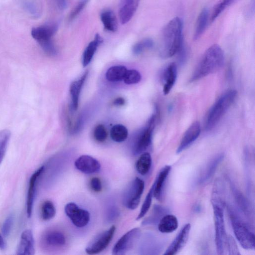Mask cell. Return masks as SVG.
Returning a JSON list of instances; mask_svg holds the SVG:
<instances>
[{"mask_svg":"<svg viewBox=\"0 0 255 255\" xmlns=\"http://www.w3.org/2000/svg\"><path fill=\"white\" fill-rule=\"evenodd\" d=\"M234 196L239 207L246 216H252V209L247 199L235 188H233Z\"/></svg>","mask_w":255,"mask_h":255,"instance_id":"4dcf8cb0","label":"cell"},{"mask_svg":"<svg viewBox=\"0 0 255 255\" xmlns=\"http://www.w3.org/2000/svg\"><path fill=\"white\" fill-rule=\"evenodd\" d=\"M128 69L123 65H116L109 68L106 73V79L111 82H118L124 79Z\"/></svg>","mask_w":255,"mask_h":255,"instance_id":"f1b7e54d","label":"cell"},{"mask_svg":"<svg viewBox=\"0 0 255 255\" xmlns=\"http://www.w3.org/2000/svg\"><path fill=\"white\" fill-rule=\"evenodd\" d=\"M215 229V242L218 255H224L226 250L228 236L226 232L223 209L212 206Z\"/></svg>","mask_w":255,"mask_h":255,"instance_id":"5b68a950","label":"cell"},{"mask_svg":"<svg viewBox=\"0 0 255 255\" xmlns=\"http://www.w3.org/2000/svg\"><path fill=\"white\" fill-rule=\"evenodd\" d=\"M125 103V101L124 98L119 97L116 98L113 102V104L116 106H122Z\"/></svg>","mask_w":255,"mask_h":255,"instance_id":"c3c4849f","label":"cell"},{"mask_svg":"<svg viewBox=\"0 0 255 255\" xmlns=\"http://www.w3.org/2000/svg\"><path fill=\"white\" fill-rule=\"evenodd\" d=\"M226 249L228 250L229 255H239L240 254L236 243L231 236H228Z\"/></svg>","mask_w":255,"mask_h":255,"instance_id":"7bdbcfd3","label":"cell"},{"mask_svg":"<svg viewBox=\"0 0 255 255\" xmlns=\"http://www.w3.org/2000/svg\"><path fill=\"white\" fill-rule=\"evenodd\" d=\"M115 231L116 227L113 225L108 230L98 234L86 247V253L88 255H95L104 251L111 242Z\"/></svg>","mask_w":255,"mask_h":255,"instance_id":"9c48e42d","label":"cell"},{"mask_svg":"<svg viewBox=\"0 0 255 255\" xmlns=\"http://www.w3.org/2000/svg\"><path fill=\"white\" fill-rule=\"evenodd\" d=\"M171 167L169 165H166L162 167L157 175L153 183V196L158 200H161L162 197L163 188L166 179L170 172Z\"/></svg>","mask_w":255,"mask_h":255,"instance_id":"ffe728a7","label":"cell"},{"mask_svg":"<svg viewBox=\"0 0 255 255\" xmlns=\"http://www.w3.org/2000/svg\"><path fill=\"white\" fill-rule=\"evenodd\" d=\"M230 216L235 237L242 248L246 250L255 249V235L247 225L230 210Z\"/></svg>","mask_w":255,"mask_h":255,"instance_id":"277c9868","label":"cell"},{"mask_svg":"<svg viewBox=\"0 0 255 255\" xmlns=\"http://www.w3.org/2000/svg\"><path fill=\"white\" fill-rule=\"evenodd\" d=\"M43 51L49 55H55L57 53L56 48L51 40L39 43Z\"/></svg>","mask_w":255,"mask_h":255,"instance_id":"ee69618b","label":"cell"},{"mask_svg":"<svg viewBox=\"0 0 255 255\" xmlns=\"http://www.w3.org/2000/svg\"><path fill=\"white\" fill-rule=\"evenodd\" d=\"M152 159L149 153L144 152L138 158L135 164L137 171L141 175H146L149 171Z\"/></svg>","mask_w":255,"mask_h":255,"instance_id":"83f0119b","label":"cell"},{"mask_svg":"<svg viewBox=\"0 0 255 255\" xmlns=\"http://www.w3.org/2000/svg\"><path fill=\"white\" fill-rule=\"evenodd\" d=\"M224 187L222 182L218 180L215 182L211 196L212 206L224 208L225 206Z\"/></svg>","mask_w":255,"mask_h":255,"instance_id":"484cf974","label":"cell"},{"mask_svg":"<svg viewBox=\"0 0 255 255\" xmlns=\"http://www.w3.org/2000/svg\"><path fill=\"white\" fill-rule=\"evenodd\" d=\"M144 189V182L139 177H136L124 194L123 202L125 207L130 210L136 209L140 203Z\"/></svg>","mask_w":255,"mask_h":255,"instance_id":"8992f818","label":"cell"},{"mask_svg":"<svg viewBox=\"0 0 255 255\" xmlns=\"http://www.w3.org/2000/svg\"><path fill=\"white\" fill-rule=\"evenodd\" d=\"M236 0H232V2L233 3L234 2L236 1Z\"/></svg>","mask_w":255,"mask_h":255,"instance_id":"f907efd6","label":"cell"},{"mask_svg":"<svg viewBox=\"0 0 255 255\" xmlns=\"http://www.w3.org/2000/svg\"><path fill=\"white\" fill-rule=\"evenodd\" d=\"M232 3V0H220L213 8L210 21L213 22L216 20L222 12Z\"/></svg>","mask_w":255,"mask_h":255,"instance_id":"d590c367","label":"cell"},{"mask_svg":"<svg viewBox=\"0 0 255 255\" xmlns=\"http://www.w3.org/2000/svg\"><path fill=\"white\" fill-rule=\"evenodd\" d=\"M190 229L191 225L190 224L188 223L185 225L163 255H174L178 254L186 244Z\"/></svg>","mask_w":255,"mask_h":255,"instance_id":"8fae6325","label":"cell"},{"mask_svg":"<svg viewBox=\"0 0 255 255\" xmlns=\"http://www.w3.org/2000/svg\"><path fill=\"white\" fill-rule=\"evenodd\" d=\"M156 119V114H153L149 119L146 126L138 133L133 147L134 154L144 152L150 145Z\"/></svg>","mask_w":255,"mask_h":255,"instance_id":"52a82bcc","label":"cell"},{"mask_svg":"<svg viewBox=\"0 0 255 255\" xmlns=\"http://www.w3.org/2000/svg\"><path fill=\"white\" fill-rule=\"evenodd\" d=\"M14 223V215H8L3 221L1 226V232L4 237L8 236L11 232Z\"/></svg>","mask_w":255,"mask_h":255,"instance_id":"60d3db41","label":"cell"},{"mask_svg":"<svg viewBox=\"0 0 255 255\" xmlns=\"http://www.w3.org/2000/svg\"><path fill=\"white\" fill-rule=\"evenodd\" d=\"M100 18L105 29L112 32L117 31V20L112 10L109 9L103 10L100 14Z\"/></svg>","mask_w":255,"mask_h":255,"instance_id":"d4e9b609","label":"cell"},{"mask_svg":"<svg viewBox=\"0 0 255 255\" xmlns=\"http://www.w3.org/2000/svg\"><path fill=\"white\" fill-rule=\"evenodd\" d=\"M140 0H121L119 15L120 22L125 24L132 18L138 7Z\"/></svg>","mask_w":255,"mask_h":255,"instance_id":"e0dca14e","label":"cell"},{"mask_svg":"<svg viewBox=\"0 0 255 255\" xmlns=\"http://www.w3.org/2000/svg\"><path fill=\"white\" fill-rule=\"evenodd\" d=\"M75 166L81 172L85 174H92L99 171L101 168L99 161L88 155L79 157L75 161Z\"/></svg>","mask_w":255,"mask_h":255,"instance_id":"4fadbf2b","label":"cell"},{"mask_svg":"<svg viewBox=\"0 0 255 255\" xmlns=\"http://www.w3.org/2000/svg\"><path fill=\"white\" fill-rule=\"evenodd\" d=\"M90 184L91 189L96 192H99L102 189L101 181L98 177L92 178L90 181Z\"/></svg>","mask_w":255,"mask_h":255,"instance_id":"f6af8a7d","label":"cell"},{"mask_svg":"<svg viewBox=\"0 0 255 255\" xmlns=\"http://www.w3.org/2000/svg\"><path fill=\"white\" fill-rule=\"evenodd\" d=\"M154 45L152 39L147 38L143 39L136 43L132 47V52L134 54L138 55L144 51L151 48Z\"/></svg>","mask_w":255,"mask_h":255,"instance_id":"836d02e7","label":"cell"},{"mask_svg":"<svg viewBox=\"0 0 255 255\" xmlns=\"http://www.w3.org/2000/svg\"><path fill=\"white\" fill-rule=\"evenodd\" d=\"M165 212L166 210L164 208L160 206H155L154 207L152 214L144 221L143 224H152L156 222L159 220L158 218H160L161 215H164Z\"/></svg>","mask_w":255,"mask_h":255,"instance_id":"ab89813d","label":"cell"},{"mask_svg":"<svg viewBox=\"0 0 255 255\" xmlns=\"http://www.w3.org/2000/svg\"><path fill=\"white\" fill-rule=\"evenodd\" d=\"M224 54L221 47L214 44L204 53L191 78L193 82L212 74L221 68L224 62Z\"/></svg>","mask_w":255,"mask_h":255,"instance_id":"7a4b0ae2","label":"cell"},{"mask_svg":"<svg viewBox=\"0 0 255 255\" xmlns=\"http://www.w3.org/2000/svg\"><path fill=\"white\" fill-rule=\"evenodd\" d=\"M94 136L95 139L99 142L104 141L107 137L106 128L103 125H97L94 129Z\"/></svg>","mask_w":255,"mask_h":255,"instance_id":"b9f144b4","label":"cell"},{"mask_svg":"<svg viewBox=\"0 0 255 255\" xmlns=\"http://www.w3.org/2000/svg\"><path fill=\"white\" fill-rule=\"evenodd\" d=\"M44 168V166H41L30 178L26 199V213L28 217L31 216L38 180L43 173Z\"/></svg>","mask_w":255,"mask_h":255,"instance_id":"7c38bea8","label":"cell"},{"mask_svg":"<svg viewBox=\"0 0 255 255\" xmlns=\"http://www.w3.org/2000/svg\"><path fill=\"white\" fill-rule=\"evenodd\" d=\"M56 214V209L52 202L50 200L44 201L41 208V218L44 221L52 219Z\"/></svg>","mask_w":255,"mask_h":255,"instance_id":"1f68e13d","label":"cell"},{"mask_svg":"<svg viewBox=\"0 0 255 255\" xmlns=\"http://www.w3.org/2000/svg\"><path fill=\"white\" fill-rule=\"evenodd\" d=\"M10 135V132L7 129L0 130V164L4 157Z\"/></svg>","mask_w":255,"mask_h":255,"instance_id":"d6a6232c","label":"cell"},{"mask_svg":"<svg viewBox=\"0 0 255 255\" xmlns=\"http://www.w3.org/2000/svg\"><path fill=\"white\" fill-rule=\"evenodd\" d=\"M34 241L32 232L27 229L21 235L17 247L16 254L17 255H33L34 254Z\"/></svg>","mask_w":255,"mask_h":255,"instance_id":"5bb4252c","label":"cell"},{"mask_svg":"<svg viewBox=\"0 0 255 255\" xmlns=\"http://www.w3.org/2000/svg\"><path fill=\"white\" fill-rule=\"evenodd\" d=\"M255 13V0H252L248 5L246 11V15L248 18H251Z\"/></svg>","mask_w":255,"mask_h":255,"instance_id":"bcb514c9","label":"cell"},{"mask_svg":"<svg viewBox=\"0 0 255 255\" xmlns=\"http://www.w3.org/2000/svg\"><path fill=\"white\" fill-rule=\"evenodd\" d=\"M209 18V11L204 8L199 14L196 24L194 34V39L196 40L200 38L205 31Z\"/></svg>","mask_w":255,"mask_h":255,"instance_id":"4316f807","label":"cell"},{"mask_svg":"<svg viewBox=\"0 0 255 255\" xmlns=\"http://www.w3.org/2000/svg\"><path fill=\"white\" fill-rule=\"evenodd\" d=\"M90 0H79L74 7L72 9L68 16V20L71 22L74 20L83 11Z\"/></svg>","mask_w":255,"mask_h":255,"instance_id":"f35d334b","label":"cell"},{"mask_svg":"<svg viewBox=\"0 0 255 255\" xmlns=\"http://www.w3.org/2000/svg\"><path fill=\"white\" fill-rule=\"evenodd\" d=\"M178 226L177 218L173 215L166 214L159 220L158 229L162 233H170L175 231Z\"/></svg>","mask_w":255,"mask_h":255,"instance_id":"cb8c5ba5","label":"cell"},{"mask_svg":"<svg viewBox=\"0 0 255 255\" xmlns=\"http://www.w3.org/2000/svg\"><path fill=\"white\" fill-rule=\"evenodd\" d=\"M5 243L3 240V238L0 234V249L3 250L5 248Z\"/></svg>","mask_w":255,"mask_h":255,"instance_id":"681fc988","label":"cell"},{"mask_svg":"<svg viewBox=\"0 0 255 255\" xmlns=\"http://www.w3.org/2000/svg\"><path fill=\"white\" fill-rule=\"evenodd\" d=\"M140 73L136 70L131 69L127 70L123 79L125 83L130 85L138 83L141 80Z\"/></svg>","mask_w":255,"mask_h":255,"instance_id":"74e56055","label":"cell"},{"mask_svg":"<svg viewBox=\"0 0 255 255\" xmlns=\"http://www.w3.org/2000/svg\"><path fill=\"white\" fill-rule=\"evenodd\" d=\"M224 159V154L219 153L210 160L201 171L198 183L203 184L208 181L214 174L218 166Z\"/></svg>","mask_w":255,"mask_h":255,"instance_id":"ac0fdd59","label":"cell"},{"mask_svg":"<svg viewBox=\"0 0 255 255\" xmlns=\"http://www.w3.org/2000/svg\"><path fill=\"white\" fill-rule=\"evenodd\" d=\"M153 184L145 197L139 213L136 218V220L141 219L148 211L151 204L152 197L153 196Z\"/></svg>","mask_w":255,"mask_h":255,"instance_id":"e575fe53","label":"cell"},{"mask_svg":"<svg viewBox=\"0 0 255 255\" xmlns=\"http://www.w3.org/2000/svg\"><path fill=\"white\" fill-rule=\"evenodd\" d=\"M128 135V129L121 124L114 125L110 131L111 137L116 142H121L125 141L127 138Z\"/></svg>","mask_w":255,"mask_h":255,"instance_id":"f546056e","label":"cell"},{"mask_svg":"<svg viewBox=\"0 0 255 255\" xmlns=\"http://www.w3.org/2000/svg\"><path fill=\"white\" fill-rule=\"evenodd\" d=\"M182 30L183 22L179 17L172 19L164 26L160 48L162 58L171 57L183 49Z\"/></svg>","mask_w":255,"mask_h":255,"instance_id":"6da1fadb","label":"cell"},{"mask_svg":"<svg viewBox=\"0 0 255 255\" xmlns=\"http://www.w3.org/2000/svg\"><path fill=\"white\" fill-rule=\"evenodd\" d=\"M140 235L141 230L139 228H134L127 232L117 242L113 248L112 254H126L133 247Z\"/></svg>","mask_w":255,"mask_h":255,"instance_id":"ba28073f","label":"cell"},{"mask_svg":"<svg viewBox=\"0 0 255 255\" xmlns=\"http://www.w3.org/2000/svg\"><path fill=\"white\" fill-rule=\"evenodd\" d=\"M64 210L67 217L77 227H84L90 221V216L89 212L80 208L75 203H67L65 206Z\"/></svg>","mask_w":255,"mask_h":255,"instance_id":"30bf717a","label":"cell"},{"mask_svg":"<svg viewBox=\"0 0 255 255\" xmlns=\"http://www.w3.org/2000/svg\"><path fill=\"white\" fill-rule=\"evenodd\" d=\"M54 2L60 10H65L68 6L67 0H54Z\"/></svg>","mask_w":255,"mask_h":255,"instance_id":"7dc6e473","label":"cell"},{"mask_svg":"<svg viewBox=\"0 0 255 255\" xmlns=\"http://www.w3.org/2000/svg\"><path fill=\"white\" fill-rule=\"evenodd\" d=\"M237 95L235 90H230L224 93L215 103L207 116L205 129L210 130L219 123L223 116L234 103Z\"/></svg>","mask_w":255,"mask_h":255,"instance_id":"3957f363","label":"cell"},{"mask_svg":"<svg viewBox=\"0 0 255 255\" xmlns=\"http://www.w3.org/2000/svg\"><path fill=\"white\" fill-rule=\"evenodd\" d=\"M201 127L198 122L193 123L187 129L177 147L176 153H179L189 147L198 137Z\"/></svg>","mask_w":255,"mask_h":255,"instance_id":"9a60e30c","label":"cell"},{"mask_svg":"<svg viewBox=\"0 0 255 255\" xmlns=\"http://www.w3.org/2000/svg\"><path fill=\"white\" fill-rule=\"evenodd\" d=\"M58 24L56 23H50L33 28L31 32L33 38L38 43L51 40L52 37L55 34L58 29Z\"/></svg>","mask_w":255,"mask_h":255,"instance_id":"2e32d148","label":"cell"},{"mask_svg":"<svg viewBox=\"0 0 255 255\" xmlns=\"http://www.w3.org/2000/svg\"><path fill=\"white\" fill-rule=\"evenodd\" d=\"M177 74V67L174 63H170L165 69L163 75V91L165 95L168 94L172 88L176 80Z\"/></svg>","mask_w":255,"mask_h":255,"instance_id":"44dd1931","label":"cell"},{"mask_svg":"<svg viewBox=\"0 0 255 255\" xmlns=\"http://www.w3.org/2000/svg\"><path fill=\"white\" fill-rule=\"evenodd\" d=\"M42 243L47 247H61L66 243L65 237L61 232L55 230L46 232L42 235Z\"/></svg>","mask_w":255,"mask_h":255,"instance_id":"d6986e66","label":"cell"},{"mask_svg":"<svg viewBox=\"0 0 255 255\" xmlns=\"http://www.w3.org/2000/svg\"><path fill=\"white\" fill-rule=\"evenodd\" d=\"M103 42L102 37L97 33L94 39L88 44L83 52L82 63L84 67L90 63L98 47Z\"/></svg>","mask_w":255,"mask_h":255,"instance_id":"603a6c76","label":"cell"},{"mask_svg":"<svg viewBox=\"0 0 255 255\" xmlns=\"http://www.w3.org/2000/svg\"><path fill=\"white\" fill-rule=\"evenodd\" d=\"M24 9L35 18L40 16L41 11L39 6L35 2L29 0H25L22 3Z\"/></svg>","mask_w":255,"mask_h":255,"instance_id":"8d00e7d4","label":"cell"},{"mask_svg":"<svg viewBox=\"0 0 255 255\" xmlns=\"http://www.w3.org/2000/svg\"><path fill=\"white\" fill-rule=\"evenodd\" d=\"M88 71H86L79 79L72 82L70 86V93L73 110H77L78 107L79 98L81 89L87 78Z\"/></svg>","mask_w":255,"mask_h":255,"instance_id":"7402d4cb","label":"cell"}]
</instances>
